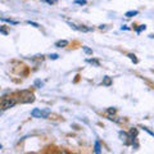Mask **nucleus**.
<instances>
[{
    "instance_id": "nucleus-1",
    "label": "nucleus",
    "mask_w": 154,
    "mask_h": 154,
    "mask_svg": "<svg viewBox=\"0 0 154 154\" xmlns=\"http://www.w3.org/2000/svg\"><path fill=\"white\" fill-rule=\"evenodd\" d=\"M35 100V95H33L31 91H21L19 93V102L26 104V103H32Z\"/></svg>"
},
{
    "instance_id": "nucleus-2",
    "label": "nucleus",
    "mask_w": 154,
    "mask_h": 154,
    "mask_svg": "<svg viewBox=\"0 0 154 154\" xmlns=\"http://www.w3.org/2000/svg\"><path fill=\"white\" fill-rule=\"evenodd\" d=\"M16 103H17V100L14 99V98H9V96H5V98L2 100V109L5 110V109L12 108V107L16 105Z\"/></svg>"
},
{
    "instance_id": "nucleus-3",
    "label": "nucleus",
    "mask_w": 154,
    "mask_h": 154,
    "mask_svg": "<svg viewBox=\"0 0 154 154\" xmlns=\"http://www.w3.org/2000/svg\"><path fill=\"white\" fill-rule=\"evenodd\" d=\"M49 114H50V110H41L38 108H35L31 112V116L35 118H48Z\"/></svg>"
},
{
    "instance_id": "nucleus-4",
    "label": "nucleus",
    "mask_w": 154,
    "mask_h": 154,
    "mask_svg": "<svg viewBox=\"0 0 154 154\" xmlns=\"http://www.w3.org/2000/svg\"><path fill=\"white\" fill-rule=\"evenodd\" d=\"M118 136H119V139H121V140L123 141L125 145H130V144H131V141L128 140V139H130V135H128L127 132L119 131V132H118Z\"/></svg>"
},
{
    "instance_id": "nucleus-5",
    "label": "nucleus",
    "mask_w": 154,
    "mask_h": 154,
    "mask_svg": "<svg viewBox=\"0 0 154 154\" xmlns=\"http://www.w3.org/2000/svg\"><path fill=\"white\" fill-rule=\"evenodd\" d=\"M67 45H68V41H67V40H59V41L55 42V46L57 48H64Z\"/></svg>"
},
{
    "instance_id": "nucleus-6",
    "label": "nucleus",
    "mask_w": 154,
    "mask_h": 154,
    "mask_svg": "<svg viewBox=\"0 0 154 154\" xmlns=\"http://www.w3.org/2000/svg\"><path fill=\"white\" fill-rule=\"evenodd\" d=\"M112 84H113L112 79H110V77H108V76H105L104 80H103V85H104V86H110Z\"/></svg>"
},
{
    "instance_id": "nucleus-7",
    "label": "nucleus",
    "mask_w": 154,
    "mask_h": 154,
    "mask_svg": "<svg viewBox=\"0 0 154 154\" xmlns=\"http://www.w3.org/2000/svg\"><path fill=\"white\" fill-rule=\"evenodd\" d=\"M94 152L96 154H99L100 152H102V148H100V143L99 141H95V148H94Z\"/></svg>"
},
{
    "instance_id": "nucleus-8",
    "label": "nucleus",
    "mask_w": 154,
    "mask_h": 154,
    "mask_svg": "<svg viewBox=\"0 0 154 154\" xmlns=\"http://www.w3.org/2000/svg\"><path fill=\"white\" fill-rule=\"evenodd\" d=\"M137 14H139L137 11H130V12H126L125 16H126V17H134V16H137Z\"/></svg>"
},
{
    "instance_id": "nucleus-9",
    "label": "nucleus",
    "mask_w": 154,
    "mask_h": 154,
    "mask_svg": "<svg viewBox=\"0 0 154 154\" xmlns=\"http://www.w3.org/2000/svg\"><path fill=\"white\" fill-rule=\"evenodd\" d=\"M88 62V63H91V64H94V66H96V67H100V63L96 59H88L86 60Z\"/></svg>"
},
{
    "instance_id": "nucleus-10",
    "label": "nucleus",
    "mask_w": 154,
    "mask_h": 154,
    "mask_svg": "<svg viewBox=\"0 0 154 154\" xmlns=\"http://www.w3.org/2000/svg\"><path fill=\"white\" fill-rule=\"evenodd\" d=\"M2 21L8 22V23H11V25H18L17 21H12V19H8V18H2Z\"/></svg>"
},
{
    "instance_id": "nucleus-11",
    "label": "nucleus",
    "mask_w": 154,
    "mask_h": 154,
    "mask_svg": "<svg viewBox=\"0 0 154 154\" xmlns=\"http://www.w3.org/2000/svg\"><path fill=\"white\" fill-rule=\"evenodd\" d=\"M128 58H130V59H131V60L134 62V63H137V59H136V57H135L134 54H128Z\"/></svg>"
},
{
    "instance_id": "nucleus-12",
    "label": "nucleus",
    "mask_w": 154,
    "mask_h": 154,
    "mask_svg": "<svg viewBox=\"0 0 154 154\" xmlns=\"http://www.w3.org/2000/svg\"><path fill=\"white\" fill-rule=\"evenodd\" d=\"M86 3H88L86 0H76L75 2V4H80V5H85Z\"/></svg>"
},
{
    "instance_id": "nucleus-13",
    "label": "nucleus",
    "mask_w": 154,
    "mask_h": 154,
    "mask_svg": "<svg viewBox=\"0 0 154 154\" xmlns=\"http://www.w3.org/2000/svg\"><path fill=\"white\" fill-rule=\"evenodd\" d=\"M145 28H146V26H145V25H141V26H140V27H139L137 30H136V32H137V33H140L141 31H144V30H145Z\"/></svg>"
},
{
    "instance_id": "nucleus-14",
    "label": "nucleus",
    "mask_w": 154,
    "mask_h": 154,
    "mask_svg": "<svg viewBox=\"0 0 154 154\" xmlns=\"http://www.w3.org/2000/svg\"><path fill=\"white\" fill-rule=\"evenodd\" d=\"M27 23H28V25H31V26H33V27H36V28H38V27H40V26H38L36 22H31V21H27Z\"/></svg>"
},
{
    "instance_id": "nucleus-15",
    "label": "nucleus",
    "mask_w": 154,
    "mask_h": 154,
    "mask_svg": "<svg viewBox=\"0 0 154 154\" xmlns=\"http://www.w3.org/2000/svg\"><path fill=\"white\" fill-rule=\"evenodd\" d=\"M84 50H85V53H88V54H93V50L89 49V48H86V46H84Z\"/></svg>"
},
{
    "instance_id": "nucleus-16",
    "label": "nucleus",
    "mask_w": 154,
    "mask_h": 154,
    "mask_svg": "<svg viewBox=\"0 0 154 154\" xmlns=\"http://www.w3.org/2000/svg\"><path fill=\"white\" fill-rule=\"evenodd\" d=\"M35 86H37V88H41V86H42V82H41V81H35Z\"/></svg>"
},
{
    "instance_id": "nucleus-17",
    "label": "nucleus",
    "mask_w": 154,
    "mask_h": 154,
    "mask_svg": "<svg viewBox=\"0 0 154 154\" xmlns=\"http://www.w3.org/2000/svg\"><path fill=\"white\" fill-rule=\"evenodd\" d=\"M143 130H144V131H146L148 134H150L152 136H154V132H152V131H150V130H149V128H146V127H143Z\"/></svg>"
},
{
    "instance_id": "nucleus-18",
    "label": "nucleus",
    "mask_w": 154,
    "mask_h": 154,
    "mask_svg": "<svg viewBox=\"0 0 154 154\" xmlns=\"http://www.w3.org/2000/svg\"><path fill=\"white\" fill-rule=\"evenodd\" d=\"M58 57H59L58 54H50V55H49L50 59H58Z\"/></svg>"
},
{
    "instance_id": "nucleus-19",
    "label": "nucleus",
    "mask_w": 154,
    "mask_h": 154,
    "mask_svg": "<svg viewBox=\"0 0 154 154\" xmlns=\"http://www.w3.org/2000/svg\"><path fill=\"white\" fill-rule=\"evenodd\" d=\"M108 113H109V114H114V113H116V108H109V109H108Z\"/></svg>"
},
{
    "instance_id": "nucleus-20",
    "label": "nucleus",
    "mask_w": 154,
    "mask_h": 154,
    "mask_svg": "<svg viewBox=\"0 0 154 154\" xmlns=\"http://www.w3.org/2000/svg\"><path fill=\"white\" fill-rule=\"evenodd\" d=\"M0 32H2L3 35H8V31H7V30H4V28H2V27H0Z\"/></svg>"
},
{
    "instance_id": "nucleus-21",
    "label": "nucleus",
    "mask_w": 154,
    "mask_h": 154,
    "mask_svg": "<svg viewBox=\"0 0 154 154\" xmlns=\"http://www.w3.org/2000/svg\"><path fill=\"white\" fill-rule=\"evenodd\" d=\"M0 116H2V110H0Z\"/></svg>"
},
{
    "instance_id": "nucleus-22",
    "label": "nucleus",
    "mask_w": 154,
    "mask_h": 154,
    "mask_svg": "<svg viewBox=\"0 0 154 154\" xmlns=\"http://www.w3.org/2000/svg\"><path fill=\"white\" fill-rule=\"evenodd\" d=\"M0 149H2V144H0Z\"/></svg>"
}]
</instances>
